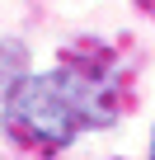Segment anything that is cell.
<instances>
[{"label": "cell", "mask_w": 155, "mask_h": 160, "mask_svg": "<svg viewBox=\"0 0 155 160\" xmlns=\"http://www.w3.org/2000/svg\"><path fill=\"white\" fill-rule=\"evenodd\" d=\"M118 113L113 85L75 66H56L42 75H24L5 94V122L19 141L38 151H61L85 127H108Z\"/></svg>", "instance_id": "obj_1"}, {"label": "cell", "mask_w": 155, "mask_h": 160, "mask_svg": "<svg viewBox=\"0 0 155 160\" xmlns=\"http://www.w3.org/2000/svg\"><path fill=\"white\" fill-rule=\"evenodd\" d=\"M19 66H24V47H19V42H0V90H5V94L24 80Z\"/></svg>", "instance_id": "obj_2"}, {"label": "cell", "mask_w": 155, "mask_h": 160, "mask_svg": "<svg viewBox=\"0 0 155 160\" xmlns=\"http://www.w3.org/2000/svg\"><path fill=\"white\" fill-rule=\"evenodd\" d=\"M150 160H155V151H150Z\"/></svg>", "instance_id": "obj_3"}]
</instances>
